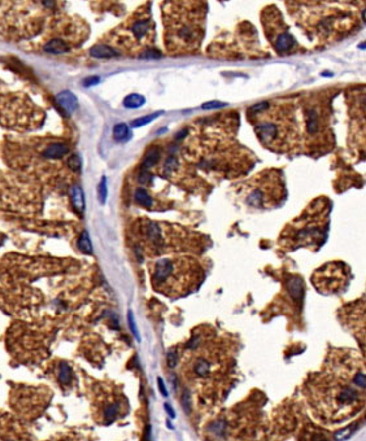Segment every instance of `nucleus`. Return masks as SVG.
Instances as JSON below:
<instances>
[{
    "label": "nucleus",
    "mask_w": 366,
    "mask_h": 441,
    "mask_svg": "<svg viewBox=\"0 0 366 441\" xmlns=\"http://www.w3.org/2000/svg\"><path fill=\"white\" fill-rule=\"evenodd\" d=\"M68 145L46 139L16 140L5 151L8 164L18 172L29 175L44 177L50 173L54 162L61 161L68 155Z\"/></svg>",
    "instance_id": "f257e3e1"
},
{
    "label": "nucleus",
    "mask_w": 366,
    "mask_h": 441,
    "mask_svg": "<svg viewBox=\"0 0 366 441\" xmlns=\"http://www.w3.org/2000/svg\"><path fill=\"white\" fill-rule=\"evenodd\" d=\"M202 279V269L190 257L160 258L152 266V286L166 296L187 295L195 290Z\"/></svg>",
    "instance_id": "f03ea898"
},
{
    "label": "nucleus",
    "mask_w": 366,
    "mask_h": 441,
    "mask_svg": "<svg viewBox=\"0 0 366 441\" xmlns=\"http://www.w3.org/2000/svg\"><path fill=\"white\" fill-rule=\"evenodd\" d=\"M44 113L24 94L0 96V124L18 131L41 127Z\"/></svg>",
    "instance_id": "7ed1b4c3"
},
{
    "label": "nucleus",
    "mask_w": 366,
    "mask_h": 441,
    "mask_svg": "<svg viewBox=\"0 0 366 441\" xmlns=\"http://www.w3.org/2000/svg\"><path fill=\"white\" fill-rule=\"evenodd\" d=\"M274 115V112H273ZM276 121L270 116L260 120L256 125V134L260 138L262 144L272 149H285V143H290V138L293 135L291 130L293 121H289L285 111L274 115Z\"/></svg>",
    "instance_id": "20e7f679"
},
{
    "label": "nucleus",
    "mask_w": 366,
    "mask_h": 441,
    "mask_svg": "<svg viewBox=\"0 0 366 441\" xmlns=\"http://www.w3.org/2000/svg\"><path fill=\"white\" fill-rule=\"evenodd\" d=\"M118 31L120 34L116 43L128 44L126 47L129 48H139L146 51L147 50L146 46L151 42V38L153 37V24L151 18L135 17L133 20L128 21V27L122 26L121 29H118Z\"/></svg>",
    "instance_id": "39448f33"
},
{
    "label": "nucleus",
    "mask_w": 366,
    "mask_h": 441,
    "mask_svg": "<svg viewBox=\"0 0 366 441\" xmlns=\"http://www.w3.org/2000/svg\"><path fill=\"white\" fill-rule=\"evenodd\" d=\"M347 283V270L343 263L331 262L323 265L313 275V284L319 292L335 293L344 288Z\"/></svg>",
    "instance_id": "423d86ee"
},
{
    "label": "nucleus",
    "mask_w": 366,
    "mask_h": 441,
    "mask_svg": "<svg viewBox=\"0 0 366 441\" xmlns=\"http://www.w3.org/2000/svg\"><path fill=\"white\" fill-rule=\"evenodd\" d=\"M264 181L257 182L259 185H255V189H251L247 196V202L248 205L255 206V208H262L265 204H269L274 197V191L281 192V182L278 181L276 174L262 175Z\"/></svg>",
    "instance_id": "0eeeda50"
},
{
    "label": "nucleus",
    "mask_w": 366,
    "mask_h": 441,
    "mask_svg": "<svg viewBox=\"0 0 366 441\" xmlns=\"http://www.w3.org/2000/svg\"><path fill=\"white\" fill-rule=\"evenodd\" d=\"M57 104L64 109L67 113H73L78 107L77 96L71 91H63L56 96Z\"/></svg>",
    "instance_id": "6e6552de"
},
{
    "label": "nucleus",
    "mask_w": 366,
    "mask_h": 441,
    "mask_svg": "<svg viewBox=\"0 0 366 441\" xmlns=\"http://www.w3.org/2000/svg\"><path fill=\"white\" fill-rule=\"evenodd\" d=\"M212 373V362L205 357H198L192 362L191 374L196 378H207Z\"/></svg>",
    "instance_id": "1a4fd4ad"
},
{
    "label": "nucleus",
    "mask_w": 366,
    "mask_h": 441,
    "mask_svg": "<svg viewBox=\"0 0 366 441\" xmlns=\"http://www.w3.org/2000/svg\"><path fill=\"white\" fill-rule=\"evenodd\" d=\"M287 291L295 301H301L304 297V284L299 276H293L287 280Z\"/></svg>",
    "instance_id": "9d476101"
},
{
    "label": "nucleus",
    "mask_w": 366,
    "mask_h": 441,
    "mask_svg": "<svg viewBox=\"0 0 366 441\" xmlns=\"http://www.w3.org/2000/svg\"><path fill=\"white\" fill-rule=\"evenodd\" d=\"M68 50H69V46L61 38H51L44 46V51L48 54H64Z\"/></svg>",
    "instance_id": "9b49d317"
},
{
    "label": "nucleus",
    "mask_w": 366,
    "mask_h": 441,
    "mask_svg": "<svg viewBox=\"0 0 366 441\" xmlns=\"http://www.w3.org/2000/svg\"><path fill=\"white\" fill-rule=\"evenodd\" d=\"M71 199L75 210L82 214L84 210V196L83 191L78 185H74L71 189Z\"/></svg>",
    "instance_id": "f8f14e48"
},
{
    "label": "nucleus",
    "mask_w": 366,
    "mask_h": 441,
    "mask_svg": "<svg viewBox=\"0 0 366 441\" xmlns=\"http://www.w3.org/2000/svg\"><path fill=\"white\" fill-rule=\"evenodd\" d=\"M319 130V115L316 109L306 111V131L310 135H316Z\"/></svg>",
    "instance_id": "ddd939ff"
},
{
    "label": "nucleus",
    "mask_w": 366,
    "mask_h": 441,
    "mask_svg": "<svg viewBox=\"0 0 366 441\" xmlns=\"http://www.w3.org/2000/svg\"><path fill=\"white\" fill-rule=\"evenodd\" d=\"M90 55L92 58L98 59H111L114 56H118L117 51H114L113 48H111L109 46H104V44H100V46H94V47L90 50Z\"/></svg>",
    "instance_id": "4468645a"
},
{
    "label": "nucleus",
    "mask_w": 366,
    "mask_h": 441,
    "mask_svg": "<svg viewBox=\"0 0 366 441\" xmlns=\"http://www.w3.org/2000/svg\"><path fill=\"white\" fill-rule=\"evenodd\" d=\"M293 46H295V39H293V37H291L290 34L282 33L277 37L276 48L277 51H279V52H287V51L291 50Z\"/></svg>",
    "instance_id": "2eb2a0df"
},
{
    "label": "nucleus",
    "mask_w": 366,
    "mask_h": 441,
    "mask_svg": "<svg viewBox=\"0 0 366 441\" xmlns=\"http://www.w3.org/2000/svg\"><path fill=\"white\" fill-rule=\"evenodd\" d=\"M4 423V427L0 423V441H22L20 434L14 430V426H7Z\"/></svg>",
    "instance_id": "dca6fc26"
},
{
    "label": "nucleus",
    "mask_w": 366,
    "mask_h": 441,
    "mask_svg": "<svg viewBox=\"0 0 366 441\" xmlns=\"http://www.w3.org/2000/svg\"><path fill=\"white\" fill-rule=\"evenodd\" d=\"M160 160V151L157 148H151L147 152V155L143 158L142 162V170H148L152 166H155Z\"/></svg>",
    "instance_id": "f3484780"
},
{
    "label": "nucleus",
    "mask_w": 366,
    "mask_h": 441,
    "mask_svg": "<svg viewBox=\"0 0 366 441\" xmlns=\"http://www.w3.org/2000/svg\"><path fill=\"white\" fill-rule=\"evenodd\" d=\"M118 410H120V405L118 402H111L108 404L104 409V413H103V417H104L105 425H109L112 422L117 418Z\"/></svg>",
    "instance_id": "a211bd4d"
},
{
    "label": "nucleus",
    "mask_w": 366,
    "mask_h": 441,
    "mask_svg": "<svg viewBox=\"0 0 366 441\" xmlns=\"http://www.w3.org/2000/svg\"><path fill=\"white\" fill-rule=\"evenodd\" d=\"M135 201L138 202L139 205L145 206V208H152V199L151 196L148 195V192L143 189H138L135 191Z\"/></svg>",
    "instance_id": "6ab92c4d"
},
{
    "label": "nucleus",
    "mask_w": 366,
    "mask_h": 441,
    "mask_svg": "<svg viewBox=\"0 0 366 441\" xmlns=\"http://www.w3.org/2000/svg\"><path fill=\"white\" fill-rule=\"evenodd\" d=\"M146 100L142 95L138 94H131L129 96H126L124 100V105L126 108H139L142 105L145 104Z\"/></svg>",
    "instance_id": "aec40b11"
},
{
    "label": "nucleus",
    "mask_w": 366,
    "mask_h": 441,
    "mask_svg": "<svg viewBox=\"0 0 366 441\" xmlns=\"http://www.w3.org/2000/svg\"><path fill=\"white\" fill-rule=\"evenodd\" d=\"M113 136L117 142H126V140L130 138L128 126L125 125V124H118V125L114 126Z\"/></svg>",
    "instance_id": "412c9836"
},
{
    "label": "nucleus",
    "mask_w": 366,
    "mask_h": 441,
    "mask_svg": "<svg viewBox=\"0 0 366 441\" xmlns=\"http://www.w3.org/2000/svg\"><path fill=\"white\" fill-rule=\"evenodd\" d=\"M59 381L64 385L72 381V370L68 364H61L60 369H59Z\"/></svg>",
    "instance_id": "4be33fe9"
},
{
    "label": "nucleus",
    "mask_w": 366,
    "mask_h": 441,
    "mask_svg": "<svg viewBox=\"0 0 366 441\" xmlns=\"http://www.w3.org/2000/svg\"><path fill=\"white\" fill-rule=\"evenodd\" d=\"M162 112H156V113H152V115H148L145 116V117H141L138 120H135V121L131 122V127H141V126H145L147 124H151L155 118H157L158 116L161 115Z\"/></svg>",
    "instance_id": "5701e85b"
},
{
    "label": "nucleus",
    "mask_w": 366,
    "mask_h": 441,
    "mask_svg": "<svg viewBox=\"0 0 366 441\" xmlns=\"http://www.w3.org/2000/svg\"><path fill=\"white\" fill-rule=\"evenodd\" d=\"M78 248L86 254H91L92 253V246H91L90 238H88L87 233H83L78 240Z\"/></svg>",
    "instance_id": "b1692460"
},
{
    "label": "nucleus",
    "mask_w": 366,
    "mask_h": 441,
    "mask_svg": "<svg viewBox=\"0 0 366 441\" xmlns=\"http://www.w3.org/2000/svg\"><path fill=\"white\" fill-rule=\"evenodd\" d=\"M179 164H178V160L174 157V156H170L168 157L166 162L164 164V172L166 174H171V173H174L177 169H178Z\"/></svg>",
    "instance_id": "393cba45"
},
{
    "label": "nucleus",
    "mask_w": 366,
    "mask_h": 441,
    "mask_svg": "<svg viewBox=\"0 0 366 441\" xmlns=\"http://www.w3.org/2000/svg\"><path fill=\"white\" fill-rule=\"evenodd\" d=\"M211 431H212V434L216 435V436H222V435H225L226 423L223 421L213 422L211 426Z\"/></svg>",
    "instance_id": "a878e982"
},
{
    "label": "nucleus",
    "mask_w": 366,
    "mask_h": 441,
    "mask_svg": "<svg viewBox=\"0 0 366 441\" xmlns=\"http://www.w3.org/2000/svg\"><path fill=\"white\" fill-rule=\"evenodd\" d=\"M98 195H99V199H100L101 204H104L105 200H107V196H108V189H107V178L103 177L99 183V187H98Z\"/></svg>",
    "instance_id": "bb28decb"
},
{
    "label": "nucleus",
    "mask_w": 366,
    "mask_h": 441,
    "mask_svg": "<svg viewBox=\"0 0 366 441\" xmlns=\"http://www.w3.org/2000/svg\"><path fill=\"white\" fill-rule=\"evenodd\" d=\"M67 165L68 168L71 169L72 172L77 173L81 170V160H79V157H78L77 155H72L71 157L68 158Z\"/></svg>",
    "instance_id": "cd10ccee"
},
{
    "label": "nucleus",
    "mask_w": 366,
    "mask_h": 441,
    "mask_svg": "<svg viewBox=\"0 0 366 441\" xmlns=\"http://www.w3.org/2000/svg\"><path fill=\"white\" fill-rule=\"evenodd\" d=\"M353 431H355L353 426H350V427H346V428H343V430H339V431L335 434V440L336 441L346 440V439H348L351 435L353 434Z\"/></svg>",
    "instance_id": "c85d7f7f"
},
{
    "label": "nucleus",
    "mask_w": 366,
    "mask_h": 441,
    "mask_svg": "<svg viewBox=\"0 0 366 441\" xmlns=\"http://www.w3.org/2000/svg\"><path fill=\"white\" fill-rule=\"evenodd\" d=\"M226 103H222V101H217V100H212L208 101V103H204L202 105V109L204 111H215V109H220V108H223L226 107Z\"/></svg>",
    "instance_id": "c756f323"
},
{
    "label": "nucleus",
    "mask_w": 366,
    "mask_h": 441,
    "mask_svg": "<svg viewBox=\"0 0 366 441\" xmlns=\"http://www.w3.org/2000/svg\"><path fill=\"white\" fill-rule=\"evenodd\" d=\"M139 58L142 59H160L161 58V52H158L155 48H147L146 51H143L142 54H139Z\"/></svg>",
    "instance_id": "7c9ffc66"
},
{
    "label": "nucleus",
    "mask_w": 366,
    "mask_h": 441,
    "mask_svg": "<svg viewBox=\"0 0 366 441\" xmlns=\"http://www.w3.org/2000/svg\"><path fill=\"white\" fill-rule=\"evenodd\" d=\"M178 360H179V356H178V352L177 349H171L168 352V366L169 367H175L177 364H178Z\"/></svg>",
    "instance_id": "2f4dec72"
},
{
    "label": "nucleus",
    "mask_w": 366,
    "mask_h": 441,
    "mask_svg": "<svg viewBox=\"0 0 366 441\" xmlns=\"http://www.w3.org/2000/svg\"><path fill=\"white\" fill-rule=\"evenodd\" d=\"M182 405H183V409H185L186 413H190L191 411V396H190V392L185 391L183 392V396H182Z\"/></svg>",
    "instance_id": "473e14b6"
},
{
    "label": "nucleus",
    "mask_w": 366,
    "mask_h": 441,
    "mask_svg": "<svg viewBox=\"0 0 366 441\" xmlns=\"http://www.w3.org/2000/svg\"><path fill=\"white\" fill-rule=\"evenodd\" d=\"M128 319H129V324H130V328H131V332L134 333V336L137 340H139V335H138V331H137V326H135V320H134V315L131 312H129V315H128Z\"/></svg>",
    "instance_id": "72a5a7b5"
},
{
    "label": "nucleus",
    "mask_w": 366,
    "mask_h": 441,
    "mask_svg": "<svg viewBox=\"0 0 366 441\" xmlns=\"http://www.w3.org/2000/svg\"><path fill=\"white\" fill-rule=\"evenodd\" d=\"M157 384H158V389L161 391L162 396H164V397H168V391H166V388H165L164 380H162L161 378H158L157 379Z\"/></svg>",
    "instance_id": "f704fd0d"
},
{
    "label": "nucleus",
    "mask_w": 366,
    "mask_h": 441,
    "mask_svg": "<svg viewBox=\"0 0 366 441\" xmlns=\"http://www.w3.org/2000/svg\"><path fill=\"white\" fill-rule=\"evenodd\" d=\"M99 82H100L99 77H91V78H87V79L84 81V86L90 87V86H95V84H98Z\"/></svg>",
    "instance_id": "c9c22d12"
},
{
    "label": "nucleus",
    "mask_w": 366,
    "mask_h": 441,
    "mask_svg": "<svg viewBox=\"0 0 366 441\" xmlns=\"http://www.w3.org/2000/svg\"><path fill=\"white\" fill-rule=\"evenodd\" d=\"M164 406H165V410H166V413H168V414L170 415L171 418H175V413H174V410H173V408H171L170 405L165 404Z\"/></svg>",
    "instance_id": "e433bc0d"
}]
</instances>
